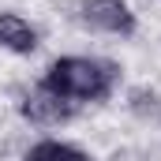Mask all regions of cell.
<instances>
[{"label": "cell", "mask_w": 161, "mask_h": 161, "mask_svg": "<svg viewBox=\"0 0 161 161\" xmlns=\"http://www.w3.org/2000/svg\"><path fill=\"white\" fill-rule=\"evenodd\" d=\"M49 94L82 105V101H109L120 86V64L101 56H56L38 79Z\"/></svg>", "instance_id": "cell-1"}, {"label": "cell", "mask_w": 161, "mask_h": 161, "mask_svg": "<svg viewBox=\"0 0 161 161\" xmlns=\"http://www.w3.org/2000/svg\"><path fill=\"white\" fill-rule=\"evenodd\" d=\"M79 23L94 34H113V38H131L139 30L127 0H79Z\"/></svg>", "instance_id": "cell-2"}, {"label": "cell", "mask_w": 161, "mask_h": 161, "mask_svg": "<svg viewBox=\"0 0 161 161\" xmlns=\"http://www.w3.org/2000/svg\"><path fill=\"white\" fill-rule=\"evenodd\" d=\"M19 113H23V120H30L34 127H56V124H68L75 116V105L64 101V97H56V94H49L45 86H34L19 101Z\"/></svg>", "instance_id": "cell-3"}, {"label": "cell", "mask_w": 161, "mask_h": 161, "mask_svg": "<svg viewBox=\"0 0 161 161\" xmlns=\"http://www.w3.org/2000/svg\"><path fill=\"white\" fill-rule=\"evenodd\" d=\"M0 49H8L15 56L38 53V26L15 11H0Z\"/></svg>", "instance_id": "cell-4"}, {"label": "cell", "mask_w": 161, "mask_h": 161, "mask_svg": "<svg viewBox=\"0 0 161 161\" xmlns=\"http://www.w3.org/2000/svg\"><path fill=\"white\" fill-rule=\"evenodd\" d=\"M23 161H94L86 150H79L75 142H60V139H38Z\"/></svg>", "instance_id": "cell-5"}, {"label": "cell", "mask_w": 161, "mask_h": 161, "mask_svg": "<svg viewBox=\"0 0 161 161\" xmlns=\"http://www.w3.org/2000/svg\"><path fill=\"white\" fill-rule=\"evenodd\" d=\"M127 105H131L135 116H142V120H158V124H161V94L146 90V86H135V90L127 94Z\"/></svg>", "instance_id": "cell-6"}]
</instances>
